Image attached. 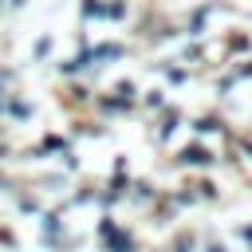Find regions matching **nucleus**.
Listing matches in <instances>:
<instances>
[{
    "mask_svg": "<svg viewBox=\"0 0 252 252\" xmlns=\"http://www.w3.org/2000/svg\"><path fill=\"white\" fill-rule=\"evenodd\" d=\"M181 161L185 165H213V154L205 146H189V150H181Z\"/></svg>",
    "mask_w": 252,
    "mask_h": 252,
    "instance_id": "1",
    "label": "nucleus"
},
{
    "mask_svg": "<svg viewBox=\"0 0 252 252\" xmlns=\"http://www.w3.org/2000/svg\"><path fill=\"white\" fill-rule=\"evenodd\" d=\"M236 79H252V59H244V63L236 67Z\"/></svg>",
    "mask_w": 252,
    "mask_h": 252,
    "instance_id": "2",
    "label": "nucleus"
},
{
    "mask_svg": "<svg viewBox=\"0 0 252 252\" xmlns=\"http://www.w3.org/2000/svg\"><path fill=\"white\" fill-rule=\"evenodd\" d=\"M205 252H228V248H224V244H209Z\"/></svg>",
    "mask_w": 252,
    "mask_h": 252,
    "instance_id": "3",
    "label": "nucleus"
}]
</instances>
